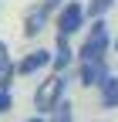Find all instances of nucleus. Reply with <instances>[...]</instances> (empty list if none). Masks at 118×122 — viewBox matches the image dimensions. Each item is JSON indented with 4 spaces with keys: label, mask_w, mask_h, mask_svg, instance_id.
<instances>
[{
    "label": "nucleus",
    "mask_w": 118,
    "mask_h": 122,
    "mask_svg": "<svg viewBox=\"0 0 118 122\" xmlns=\"http://www.w3.org/2000/svg\"><path fill=\"white\" fill-rule=\"evenodd\" d=\"M105 51H108V24L95 20L91 24V34H88L84 48H81V58L84 61H105Z\"/></svg>",
    "instance_id": "nucleus-1"
},
{
    "label": "nucleus",
    "mask_w": 118,
    "mask_h": 122,
    "mask_svg": "<svg viewBox=\"0 0 118 122\" xmlns=\"http://www.w3.org/2000/svg\"><path fill=\"white\" fill-rule=\"evenodd\" d=\"M61 95H64V75H61V71H54L51 78L37 88L34 105H37V109H54V105L61 102Z\"/></svg>",
    "instance_id": "nucleus-2"
},
{
    "label": "nucleus",
    "mask_w": 118,
    "mask_h": 122,
    "mask_svg": "<svg viewBox=\"0 0 118 122\" xmlns=\"http://www.w3.org/2000/svg\"><path fill=\"white\" fill-rule=\"evenodd\" d=\"M81 20H84V10H81L78 4H68V7L61 10V17H57V30H61V37L74 34V30L81 27Z\"/></svg>",
    "instance_id": "nucleus-3"
},
{
    "label": "nucleus",
    "mask_w": 118,
    "mask_h": 122,
    "mask_svg": "<svg viewBox=\"0 0 118 122\" xmlns=\"http://www.w3.org/2000/svg\"><path fill=\"white\" fill-rule=\"evenodd\" d=\"M51 4H54V0H44L41 7H34L31 14H27V20H24V34H27V37H34L37 30H41V24L47 20V10H51Z\"/></svg>",
    "instance_id": "nucleus-4"
},
{
    "label": "nucleus",
    "mask_w": 118,
    "mask_h": 122,
    "mask_svg": "<svg viewBox=\"0 0 118 122\" xmlns=\"http://www.w3.org/2000/svg\"><path fill=\"white\" fill-rule=\"evenodd\" d=\"M105 75H108L105 61H84V68H81V81H84V85H101V81H105Z\"/></svg>",
    "instance_id": "nucleus-5"
},
{
    "label": "nucleus",
    "mask_w": 118,
    "mask_h": 122,
    "mask_svg": "<svg viewBox=\"0 0 118 122\" xmlns=\"http://www.w3.org/2000/svg\"><path fill=\"white\" fill-rule=\"evenodd\" d=\"M47 65H51V54H47V51H34V54H27V58L20 61L17 71H20V75H34L37 68H47Z\"/></svg>",
    "instance_id": "nucleus-6"
},
{
    "label": "nucleus",
    "mask_w": 118,
    "mask_h": 122,
    "mask_svg": "<svg viewBox=\"0 0 118 122\" xmlns=\"http://www.w3.org/2000/svg\"><path fill=\"white\" fill-rule=\"evenodd\" d=\"M101 102L108 109L118 105V78H111V75H105V81H101Z\"/></svg>",
    "instance_id": "nucleus-7"
},
{
    "label": "nucleus",
    "mask_w": 118,
    "mask_h": 122,
    "mask_svg": "<svg viewBox=\"0 0 118 122\" xmlns=\"http://www.w3.org/2000/svg\"><path fill=\"white\" fill-rule=\"evenodd\" d=\"M68 61H71V48L64 44V37L57 41V58H54V65H57V71H64L68 68Z\"/></svg>",
    "instance_id": "nucleus-8"
},
{
    "label": "nucleus",
    "mask_w": 118,
    "mask_h": 122,
    "mask_svg": "<svg viewBox=\"0 0 118 122\" xmlns=\"http://www.w3.org/2000/svg\"><path fill=\"white\" fill-rule=\"evenodd\" d=\"M54 122H71V105L68 102H57L54 105Z\"/></svg>",
    "instance_id": "nucleus-9"
},
{
    "label": "nucleus",
    "mask_w": 118,
    "mask_h": 122,
    "mask_svg": "<svg viewBox=\"0 0 118 122\" xmlns=\"http://www.w3.org/2000/svg\"><path fill=\"white\" fill-rule=\"evenodd\" d=\"M115 4V0H91V7H88V14H91V17H101V14H105L108 7Z\"/></svg>",
    "instance_id": "nucleus-10"
},
{
    "label": "nucleus",
    "mask_w": 118,
    "mask_h": 122,
    "mask_svg": "<svg viewBox=\"0 0 118 122\" xmlns=\"http://www.w3.org/2000/svg\"><path fill=\"white\" fill-rule=\"evenodd\" d=\"M10 109V92H0V115Z\"/></svg>",
    "instance_id": "nucleus-11"
},
{
    "label": "nucleus",
    "mask_w": 118,
    "mask_h": 122,
    "mask_svg": "<svg viewBox=\"0 0 118 122\" xmlns=\"http://www.w3.org/2000/svg\"><path fill=\"white\" fill-rule=\"evenodd\" d=\"M10 61H7V48H4V41H0V68H7Z\"/></svg>",
    "instance_id": "nucleus-12"
},
{
    "label": "nucleus",
    "mask_w": 118,
    "mask_h": 122,
    "mask_svg": "<svg viewBox=\"0 0 118 122\" xmlns=\"http://www.w3.org/2000/svg\"><path fill=\"white\" fill-rule=\"evenodd\" d=\"M27 122H41V119H27Z\"/></svg>",
    "instance_id": "nucleus-13"
}]
</instances>
